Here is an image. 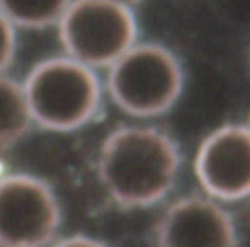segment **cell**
I'll list each match as a JSON object with an SVG mask.
<instances>
[{
    "label": "cell",
    "mask_w": 250,
    "mask_h": 247,
    "mask_svg": "<svg viewBox=\"0 0 250 247\" xmlns=\"http://www.w3.org/2000/svg\"><path fill=\"white\" fill-rule=\"evenodd\" d=\"M16 26L0 12V74L9 67L16 55Z\"/></svg>",
    "instance_id": "30bf717a"
},
{
    "label": "cell",
    "mask_w": 250,
    "mask_h": 247,
    "mask_svg": "<svg viewBox=\"0 0 250 247\" xmlns=\"http://www.w3.org/2000/svg\"><path fill=\"white\" fill-rule=\"evenodd\" d=\"M0 247H7V246H5V244H2V242H0Z\"/></svg>",
    "instance_id": "5bb4252c"
},
{
    "label": "cell",
    "mask_w": 250,
    "mask_h": 247,
    "mask_svg": "<svg viewBox=\"0 0 250 247\" xmlns=\"http://www.w3.org/2000/svg\"><path fill=\"white\" fill-rule=\"evenodd\" d=\"M117 2H122V4H127V5H132V7H136L141 0H117Z\"/></svg>",
    "instance_id": "7c38bea8"
},
{
    "label": "cell",
    "mask_w": 250,
    "mask_h": 247,
    "mask_svg": "<svg viewBox=\"0 0 250 247\" xmlns=\"http://www.w3.org/2000/svg\"><path fill=\"white\" fill-rule=\"evenodd\" d=\"M185 67L165 43L139 40L106 69L104 91L113 105L134 118H156L180 101Z\"/></svg>",
    "instance_id": "3957f363"
},
{
    "label": "cell",
    "mask_w": 250,
    "mask_h": 247,
    "mask_svg": "<svg viewBox=\"0 0 250 247\" xmlns=\"http://www.w3.org/2000/svg\"><path fill=\"white\" fill-rule=\"evenodd\" d=\"M22 86L33 124L53 133H72L91 124L106 94L98 70L65 53L36 64Z\"/></svg>",
    "instance_id": "7a4b0ae2"
},
{
    "label": "cell",
    "mask_w": 250,
    "mask_h": 247,
    "mask_svg": "<svg viewBox=\"0 0 250 247\" xmlns=\"http://www.w3.org/2000/svg\"><path fill=\"white\" fill-rule=\"evenodd\" d=\"M98 179L124 209H144L168 198L182 172V151L170 133L130 124L106 134L98 153Z\"/></svg>",
    "instance_id": "6da1fadb"
},
{
    "label": "cell",
    "mask_w": 250,
    "mask_h": 247,
    "mask_svg": "<svg viewBox=\"0 0 250 247\" xmlns=\"http://www.w3.org/2000/svg\"><path fill=\"white\" fill-rule=\"evenodd\" d=\"M245 124H247V127H249V129H250V113H249V120H247Z\"/></svg>",
    "instance_id": "4fadbf2b"
},
{
    "label": "cell",
    "mask_w": 250,
    "mask_h": 247,
    "mask_svg": "<svg viewBox=\"0 0 250 247\" xmlns=\"http://www.w3.org/2000/svg\"><path fill=\"white\" fill-rule=\"evenodd\" d=\"M156 247H238V226L225 204L209 196L173 201L154 228Z\"/></svg>",
    "instance_id": "52a82bcc"
},
{
    "label": "cell",
    "mask_w": 250,
    "mask_h": 247,
    "mask_svg": "<svg viewBox=\"0 0 250 247\" xmlns=\"http://www.w3.org/2000/svg\"><path fill=\"white\" fill-rule=\"evenodd\" d=\"M62 225V208L46 180L28 174L0 175V242L46 247Z\"/></svg>",
    "instance_id": "5b68a950"
},
{
    "label": "cell",
    "mask_w": 250,
    "mask_h": 247,
    "mask_svg": "<svg viewBox=\"0 0 250 247\" xmlns=\"http://www.w3.org/2000/svg\"><path fill=\"white\" fill-rule=\"evenodd\" d=\"M194 174L206 196L235 202L250 196V129L247 124H223L201 141Z\"/></svg>",
    "instance_id": "8992f818"
},
{
    "label": "cell",
    "mask_w": 250,
    "mask_h": 247,
    "mask_svg": "<svg viewBox=\"0 0 250 247\" xmlns=\"http://www.w3.org/2000/svg\"><path fill=\"white\" fill-rule=\"evenodd\" d=\"M33 124L24 86L0 74V148L21 139Z\"/></svg>",
    "instance_id": "ba28073f"
},
{
    "label": "cell",
    "mask_w": 250,
    "mask_h": 247,
    "mask_svg": "<svg viewBox=\"0 0 250 247\" xmlns=\"http://www.w3.org/2000/svg\"><path fill=\"white\" fill-rule=\"evenodd\" d=\"M57 29L63 53L96 70L139 42L136 11L117 0H72Z\"/></svg>",
    "instance_id": "277c9868"
},
{
    "label": "cell",
    "mask_w": 250,
    "mask_h": 247,
    "mask_svg": "<svg viewBox=\"0 0 250 247\" xmlns=\"http://www.w3.org/2000/svg\"><path fill=\"white\" fill-rule=\"evenodd\" d=\"M249 62H250V52H249Z\"/></svg>",
    "instance_id": "9a60e30c"
},
{
    "label": "cell",
    "mask_w": 250,
    "mask_h": 247,
    "mask_svg": "<svg viewBox=\"0 0 250 247\" xmlns=\"http://www.w3.org/2000/svg\"><path fill=\"white\" fill-rule=\"evenodd\" d=\"M52 247H111L108 242L96 237L84 235V233H77V235H70L65 239L57 240L55 244H52Z\"/></svg>",
    "instance_id": "8fae6325"
},
{
    "label": "cell",
    "mask_w": 250,
    "mask_h": 247,
    "mask_svg": "<svg viewBox=\"0 0 250 247\" xmlns=\"http://www.w3.org/2000/svg\"><path fill=\"white\" fill-rule=\"evenodd\" d=\"M72 0H0V12L16 28L42 29L57 26Z\"/></svg>",
    "instance_id": "9c48e42d"
}]
</instances>
